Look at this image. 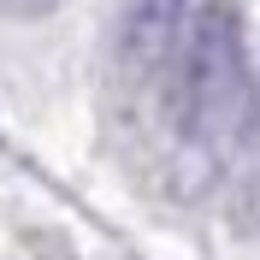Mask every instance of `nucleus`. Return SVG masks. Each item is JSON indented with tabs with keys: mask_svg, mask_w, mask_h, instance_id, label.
Returning <instances> with one entry per match:
<instances>
[{
	"mask_svg": "<svg viewBox=\"0 0 260 260\" xmlns=\"http://www.w3.org/2000/svg\"><path fill=\"white\" fill-rule=\"evenodd\" d=\"M201 0H130L124 24H118V48L136 71H160L166 59H178L183 36H189V18Z\"/></svg>",
	"mask_w": 260,
	"mask_h": 260,
	"instance_id": "obj_2",
	"label": "nucleus"
},
{
	"mask_svg": "<svg viewBox=\"0 0 260 260\" xmlns=\"http://www.w3.org/2000/svg\"><path fill=\"white\" fill-rule=\"evenodd\" d=\"M6 12H18V18H36V12H53V6H65V0H0Z\"/></svg>",
	"mask_w": 260,
	"mask_h": 260,
	"instance_id": "obj_3",
	"label": "nucleus"
},
{
	"mask_svg": "<svg viewBox=\"0 0 260 260\" xmlns=\"http://www.w3.org/2000/svg\"><path fill=\"white\" fill-rule=\"evenodd\" d=\"M254 77L231 0H201L178 48V130L195 142H231L248 124Z\"/></svg>",
	"mask_w": 260,
	"mask_h": 260,
	"instance_id": "obj_1",
	"label": "nucleus"
}]
</instances>
